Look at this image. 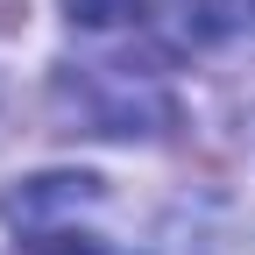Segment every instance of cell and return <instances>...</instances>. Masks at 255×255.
<instances>
[{
	"mask_svg": "<svg viewBox=\"0 0 255 255\" xmlns=\"http://www.w3.org/2000/svg\"><path fill=\"white\" fill-rule=\"evenodd\" d=\"M71 36H78V121L100 135H149L170 121V57L149 36L142 0H71Z\"/></svg>",
	"mask_w": 255,
	"mask_h": 255,
	"instance_id": "6da1fadb",
	"label": "cell"
},
{
	"mask_svg": "<svg viewBox=\"0 0 255 255\" xmlns=\"http://www.w3.org/2000/svg\"><path fill=\"white\" fill-rule=\"evenodd\" d=\"M184 28L213 50L255 43V0H184Z\"/></svg>",
	"mask_w": 255,
	"mask_h": 255,
	"instance_id": "7a4b0ae2",
	"label": "cell"
},
{
	"mask_svg": "<svg viewBox=\"0 0 255 255\" xmlns=\"http://www.w3.org/2000/svg\"><path fill=\"white\" fill-rule=\"evenodd\" d=\"M36 255H114V248H100L92 234H71V241H50V248H36Z\"/></svg>",
	"mask_w": 255,
	"mask_h": 255,
	"instance_id": "3957f363",
	"label": "cell"
}]
</instances>
